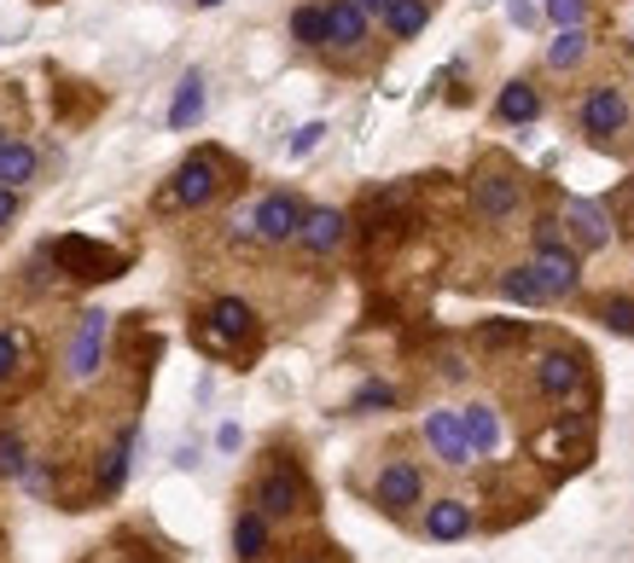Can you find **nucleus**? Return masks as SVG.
<instances>
[{
	"label": "nucleus",
	"instance_id": "1",
	"mask_svg": "<svg viewBox=\"0 0 634 563\" xmlns=\"http://www.w3.org/2000/svg\"><path fill=\"white\" fill-rule=\"evenodd\" d=\"M303 203H297L291 192H269V198H257L250 210L233 221L239 233H250V238H262V245H291L297 233H303Z\"/></svg>",
	"mask_w": 634,
	"mask_h": 563
},
{
	"label": "nucleus",
	"instance_id": "2",
	"mask_svg": "<svg viewBox=\"0 0 634 563\" xmlns=\"http://www.w3.org/2000/svg\"><path fill=\"white\" fill-rule=\"evenodd\" d=\"M47 255H53V262L71 273V279H82V285H105V279H116V273L128 267L116 250H105L99 238H82V233L53 238V245H47Z\"/></svg>",
	"mask_w": 634,
	"mask_h": 563
},
{
	"label": "nucleus",
	"instance_id": "3",
	"mask_svg": "<svg viewBox=\"0 0 634 563\" xmlns=\"http://www.w3.org/2000/svg\"><path fill=\"white\" fill-rule=\"evenodd\" d=\"M576 128L588 134L594 146H611L617 134L629 128V93L617 88V82H599V88L582 93V105H576Z\"/></svg>",
	"mask_w": 634,
	"mask_h": 563
},
{
	"label": "nucleus",
	"instance_id": "4",
	"mask_svg": "<svg viewBox=\"0 0 634 563\" xmlns=\"http://www.w3.org/2000/svg\"><path fill=\"white\" fill-rule=\"evenodd\" d=\"M519 203H524V180L512 175L507 163L477 168V180H472V210L489 221V227H507V221L519 215Z\"/></svg>",
	"mask_w": 634,
	"mask_h": 563
},
{
	"label": "nucleus",
	"instance_id": "5",
	"mask_svg": "<svg viewBox=\"0 0 634 563\" xmlns=\"http://www.w3.org/2000/svg\"><path fill=\"white\" fill-rule=\"evenodd\" d=\"M250 505H257L269 523L297 517V511L309 505V483H303V471H297V465H269V471L257 476V493H250Z\"/></svg>",
	"mask_w": 634,
	"mask_h": 563
},
{
	"label": "nucleus",
	"instance_id": "6",
	"mask_svg": "<svg viewBox=\"0 0 634 563\" xmlns=\"http://www.w3.org/2000/svg\"><path fill=\"white\" fill-rule=\"evenodd\" d=\"M250 337H257V314H250V302H239V297L210 302L204 326H198V343L215 349V354H233L239 343H250Z\"/></svg>",
	"mask_w": 634,
	"mask_h": 563
},
{
	"label": "nucleus",
	"instance_id": "7",
	"mask_svg": "<svg viewBox=\"0 0 634 563\" xmlns=\"http://www.w3.org/2000/svg\"><path fill=\"white\" fill-rule=\"evenodd\" d=\"M105 349H111V314L105 309H88L76 320V337H71V354H64V372L71 384H88L99 366H105Z\"/></svg>",
	"mask_w": 634,
	"mask_h": 563
},
{
	"label": "nucleus",
	"instance_id": "8",
	"mask_svg": "<svg viewBox=\"0 0 634 563\" xmlns=\"http://www.w3.org/2000/svg\"><path fill=\"white\" fill-rule=\"evenodd\" d=\"M420 500H425L420 465H413V459H385V465H378V483H373V505L390 511V517H408Z\"/></svg>",
	"mask_w": 634,
	"mask_h": 563
},
{
	"label": "nucleus",
	"instance_id": "9",
	"mask_svg": "<svg viewBox=\"0 0 634 563\" xmlns=\"http://www.w3.org/2000/svg\"><path fill=\"white\" fill-rule=\"evenodd\" d=\"M530 273H536V285H542L547 297H571L576 285H582V262H576V250L564 245V238H536Z\"/></svg>",
	"mask_w": 634,
	"mask_h": 563
},
{
	"label": "nucleus",
	"instance_id": "10",
	"mask_svg": "<svg viewBox=\"0 0 634 563\" xmlns=\"http://www.w3.org/2000/svg\"><path fill=\"white\" fill-rule=\"evenodd\" d=\"M222 158L215 151H198V158H187L175 168V186H170V203H181V210H204V203H215V192H222Z\"/></svg>",
	"mask_w": 634,
	"mask_h": 563
},
{
	"label": "nucleus",
	"instance_id": "11",
	"mask_svg": "<svg viewBox=\"0 0 634 563\" xmlns=\"http://www.w3.org/2000/svg\"><path fill=\"white\" fill-rule=\"evenodd\" d=\"M582 384H588V361H582L576 349H547L542 361H536V396L571 401Z\"/></svg>",
	"mask_w": 634,
	"mask_h": 563
},
{
	"label": "nucleus",
	"instance_id": "12",
	"mask_svg": "<svg viewBox=\"0 0 634 563\" xmlns=\"http://www.w3.org/2000/svg\"><path fill=\"white\" fill-rule=\"evenodd\" d=\"M425 441H431V453H437L448 471H465V465H472V441H465V418H460V413H448V406H437V413H425Z\"/></svg>",
	"mask_w": 634,
	"mask_h": 563
},
{
	"label": "nucleus",
	"instance_id": "13",
	"mask_svg": "<svg viewBox=\"0 0 634 563\" xmlns=\"http://www.w3.org/2000/svg\"><path fill=\"white\" fill-rule=\"evenodd\" d=\"M564 233L576 250H606L611 245V215L588 198H564Z\"/></svg>",
	"mask_w": 634,
	"mask_h": 563
},
{
	"label": "nucleus",
	"instance_id": "14",
	"mask_svg": "<svg viewBox=\"0 0 634 563\" xmlns=\"http://www.w3.org/2000/svg\"><path fill=\"white\" fill-rule=\"evenodd\" d=\"M366 18H373V12H361L356 0H326V47L361 53L366 47Z\"/></svg>",
	"mask_w": 634,
	"mask_h": 563
},
{
	"label": "nucleus",
	"instance_id": "15",
	"mask_svg": "<svg viewBox=\"0 0 634 563\" xmlns=\"http://www.w3.org/2000/svg\"><path fill=\"white\" fill-rule=\"evenodd\" d=\"M344 238H349L344 210H309L303 215V233H297V245H303L309 255H332V250H344Z\"/></svg>",
	"mask_w": 634,
	"mask_h": 563
},
{
	"label": "nucleus",
	"instance_id": "16",
	"mask_svg": "<svg viewBox=\"0 0 634 563\" xmlns=\"http://www.w3.org/2000/svg\"><path fill=\"white\" fill-rule=\"evenodd\" d=\"M425 535L431 540H465V535H472V505H465V500L425 505Z\"/></svg>",
	"mask_w": 634,
	"mask_h": 563
},
{
	"label": "nucleus",
	"instance_id": "17",
	"mask_svg": "<svg viewBox=\"0 0 634 563\" xmlns=\"http://www.w3.org/2000/svg\"><path fill=\"white\" fill-rule=\"evenodd\" d=\"M36 168H41V158H36V146H29V140H7V146H0V186L18 192V186L36 180Z\"/></svg>",
	"mask_w": 634,
	"mask_h": 563
},
{
	"label": "nucleus",
	"instance_id": "18",
	"mask_svg": "<svg viewBox=\"0 0 634 563\" xmlns=\"http://www.w3.org/2000/svg\"><path fill=\"white\" fill-rule=\"evenodd\" d=\"M135 424H128V430L123 436H116V448L105 453V465H99L94 471V493H116V488H123V476H128V459H135Z\"/></svg>",
	"mask_w": 634,
	"mask_h": 563
},
{
	"label": "nucleus",
	"instance_id": "19",
	"mask_svg": "<svg viewBox=\"0 0 634 563\" xmlns=\"http://www.w3.org/2000/svg\"><path fill=\"white\" fill-rule=\"evenodd\" d=\"M495 116H500V123H536V116H542V93L530 88V82H507L500 99H495Z\"/></svg>",
	"mask_w": 634,
	"mask_h": 563
},
{
	"label": "nucleus",
	"instance_id": "20",
	"mask_svg": "<svg viewBox=\"0 0 634 563\" xmlns=\"http://www.w3.org/2000/svg\"><path fill=\"white\" fill-rule=\"evenodd\" d=\"M233 552H239V563H257L269 552V517H262L257 505L239 511V523H233Z\"/></svg>",
	"mask_w": 634,
	"mask_h": 563
},
{
	"label": "nucleus",
	"instance_id": "21",
	"mask_svg": "<svg viewBox=\"0 0 634 563\" xmlns=\"http://www.w3.org/2000/svg\"><path fill=\"white\" fill-rule=\"evenodd\" d=\"M465 441H472V453H483V459H489L495 448H500V418H495V406H465Z\"/></svg>",
	"mask_w": 634,
	"mask_h": 563
},
{
	"label": "nucleus",
	"instance_id": "22",
	"mask_svg": "<svg viewBox=\"0 0 634 563\" xmlns=\"http://www.w3.org/2000/svg\"><path fill=\"white\" fill-rule=\"evenodd\" d=\"M198 116H204V76L187 71L175 88V105H170V128H192Z\"/></svg>",
	"mask_w": 634,
	"mask_h": 563
},
{
	"label": "nucleus",
	"instance_id": "23",
	"mask_svg": "<svg viewBox=\"0 0 634 563\" xmlns=\"http://www.w3.org/2000/svg\"><path fill=\"white\" fill-rule=\"evenodd\" d=\"M425 18H431V7L425 0H390V12H385V29L396 41H413L425 29Z\"/></svg>",
	"mask_w": 634,
	"mask_h": 563
},
{
	"label": "nucleus",
	"instance_id": "24",
	"mask_svg": "<svg viewBox=\"0 0 634 563\" xmlns=\"http://www.w3.org/2000/svg\"><path fill=\"white\" fill-rule=\"evenodd\" d=\"M500 291H507L512 302H524V309H536V302H554V297H547L542 285H536V273H530V262H524V267H507V273H500Z\"/></svg>",
	"mask_w": 634,
	"mask_h": 563
},
{
	"label": "nucleus",
	"instance_id": "25",
	"mask_svg": "<svg viewBox=\"0 0 634 563\" xmlns=\"http://www.w3.org/2000/svg\"><path fill=\"white\" fill-rule=\"evenodd\" d=\"M291 41L297 47H326V7H297L291 12Z\"/></svg>",
	"mask_w": 634,
	"mask_h": 563
},
{
	"label": "nucleus",
	"instance_id": "26",
	"mask_svg": "<svg viewBox=\"0 0 634 563\" xmlns=\"http://www.w3.org/2000/svg\"><path fill=\"white\" fill-rule=\"evenodd\" d=\"M524 337H530L524 320H483V326H477V343L483 349H519Z\"/></svg>",
	"mask_w": 634,
	"mask_h": 563
},
{
	"label": "nucleus",
	"instance_id": "27",
	"mask_svg": "<svg viewBox=\"0 0 634 563\" xmlns=\"http://www.w3.org/2000/svg\"><path fill=\"white\" fill-rule=\"evenodd\" d=\"M582 59H588V36H582V29H559V41L547 47V64H554V71H576Z\"/></svg>",
	"mask_w": 634,
	"mask_h": 563
},
{
	"label": "nucleus",
	"instance_id": "28",
	"mask_svg": "<svg viewBox=\"0 0 634 563\" xmlns=\"http://www.w3.org/2000/svg\"><path fill=\"white\" fill-rule=\"evenodd\" d=\"M599 326L617 331V337H634V302L629 297H606L599 302Z\"/></svg>",
	"mask_w": 634,
	"mask_h": 563
},
{
	"label": "nucleus",
	"instance_id": "29",
	"mask_svg": "<svg viewBox=\"0 0 634 563\" xmlns=\"http://www.w3.org/2000/svg\"><path fill=\"white\" fill-rule=\"evenodd\" d=\"M0 476H7V483L29 476V453H24V441H18V436H0Z\"/></svg>",
	"mask_w": 634,
	"mask_h": 563
},
{
	"label": "nucleus",
	"instance_id": "30",
	"mask_svg": "<svg viewBox=\"0 0 634 563\" xmlns=\"http://www.w3.org/2000/svg\"><path fill=\"white\" fill-rule=\"evenodd\" d=\"M18 361H24V337L18 331H0V384L18 378Z\"/></svg>",
	"mask_w": 634,
	"mask_h": 563
},
{
	"label": "nucleus",
	"instance_id": "31",
	"mask_svg": "<svg viewBox=\"0 0 634 563\" xmlns=\"http://www.w3.org/2000/svg\"><path fill=\"white\" fill-rule=\"evenodd\" d=\"M349 406H356V413H378V406H396V389L390 384H361Z\"/></svg>",
	"mask_w": 634,
	"mask_h": 563
},
{
	"label": "nucleus",
	"instance_id": "32",
	"mask_svg": "<svg viewBox=\"0 0 634 563\" xmlns=\"http://www.w3.org/2000/svg\"><path fill=\"white\" fill-rule=\"evenodd\" d=\"M547 18H554L559 29H582V18H588V0H547Z\"/></svg>",
	"mask_w": 634,
	"mask_h": 563
},
{
	"label": "nucleus",
	"instance_id": "33",
	"mask_svg": "<svg viewBox=\"0 0 634 563\" xmlns=\"http://www.w3.org/2000/svg\"><path fill=\"white\" fill-rule=\"evenodd\" d=\"M321 134H326V123H303V128L291 134V146H286V151H291V158H309V151L321 146Z\"/></svg>",
	"mask_w": 634,
	"mask_h": 563
},
{
	"label": "nucleus",
	"instance_id": "34",
	"mask_svg": "<svg viewBox=\"0 0 634 563\" xmlns=\"http://www.w3.org/2000/svg\"><path fill=\"white\" fill-rule=\"evenodd\" d=\"M12 215H18V192H12V186H0V227H12Z\"/></svg>",
	"mask_w": 634,
	"mask_h": 563
},
{
	"label": "nucleus",
	"instance_id": "35",
	"mask_svg": "<svg viewBox=\"0 0 634 563\" xmlns=\"http://www.w3.org/2000/svg\"><path fill=\"white\" fill-rule=\"evenodd\" d=\"M507 12H512V24H536V12H530L524 0H507Z\"/></svg>",
	"mask_w": 634,
	"mask_h": 563
},
{
	"label": "nucleus",
	"instance_id": "36",
	"mask_svg": "<svg viewBox=\"0 0 634 563\" xmlns=\"http://www.w3.org/2000/svg\"><path fill=\"white\" fill-rule=\"evenodd\" d=\"M356 7H361V12H378V18H385V12H390V0H356Z\"/></svg>",
	"mask_w": 634,
	"mask_h": 563
},
{
	"label": "nucleus",
	"instance_id": "37",
	"mask_svg": "<svg viewBox=\"0 0 634 563\" xmlns=\"http://www.w3.org/2000/svg\"><path fill=\"white\" fill-rule=\"evenodd\" d=\"M198 7H222V0H198Z\"/></svg>",
	"mask_w": 634,
	"mask_h": 563
},
{
	"label": "nucleus",
	"instance_id": "38",
	"mask_svg": "<svg viewBox=\"0 0 634 563\" xmlns=\"http://www.w3.org/2000/svg\"><path fill=\"white\" fill-rule=\"evenodd\" d=\"M7 140H12V134H7V128H0V146H7Z\"/></svg>",
	"mask_w": 634,
	"mask_h": 563
}]
</instances>
